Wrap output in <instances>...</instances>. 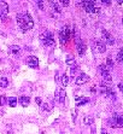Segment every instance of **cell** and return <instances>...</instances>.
<instances>
[{
	"label": "cell",
	"mask_w": 123,
	"mask_h": 134,
	"mask_svg": "<svg viewBox=\"0 0 123 134\" xmlns=\"http://www.w3.org/2000/svg\"><path fill=\"white\" fill-rule=\"evenodd\" d=\"M109 123L111 127L122 128L123 127V115L115 112V114L112 115V120H109Z\"/></svg>",
	"instance_id": "6da1fadb"
},
{
	"label": "cell",
	"mask_w": 123,
	"mask_h": 134,
	"mask_svg": "<svg viewBox=\"0 0 123 134\" xmlns=\"http://www.w3.org/2000/svg\"><path fill=\"white\" fill-rule=\"evenodd\" d=\"M80 4L84 7L86 12H88V14H92V12H99V11H100L99 7L94 6V4H96L94 1H83V3H80Z\"/></svg>",
	"instance_id": "7a4b0ae2"
},
{
	"label": "cell",
	"mask_w": 123,
	"mask_h": 134,
	"mask_svg": "<svg viewBox=\"0 0 123 134\" xmlns=\"http://www.w3.org/2000/svg\"><path fill=\"white\" fill-rule=\"evenodd\" d=\"M70 36H71L70 29H69L68 27H64L60 32H59V40H60L62 45H64L65 42H68V40L70 39Z\"/></svg>",
	"instance_id": "3957f363"
},
{
	"label": "cell",
	"mask_w": 123,
	"mask_h": 134,
	"mask_svg": "<svg viewBox=\"0 0 123 134\" xmlns=\"http://www.w3.org/2000/svg\"><path fill=\"white\" fill-rule=\"evenodd\" d=\"M99 70H100V74H102V79L106 81V82H110V81L112 80V77H111V74H110L109 68L106 67L105 64H100V65H99Z\"/></svg>",
	"instance_id": "277c9868"
},
{
	"label": "cell",
	"mask_w": 123,
	"mask_h": 134,
	"mask_svg": "<svg viewBox=\"0 0 123 134\" xmlns=\"http://www.w3.org/2000/svg\"><path fill=\"white\" fill-rule=\"evenodd\" d=\"M7 14H8V5L5 1H0V20L2 22L6 21Z\"/></svg>",
	"instance_id": "5b68a950"
},
{
	"label": "cell",
	"mask_w": 123,
	"mask_h": 134,
	"mask_svg": "<svg viewBox=\"0 0 123 134\" xmlns=\"http://www.w3.org/2000/svg\"><path fill=\"white\" fill-rule=\"evenodd\" d=\"M76 46H77V52H78V54H80V56H83L84 52H86V45L82 42L81 39H80L78 36L76 38Z\"/></svg>",
	"instance_id": "8992f818"
},
{
	"label": "cell",
	"mask_w": 123,
	"mask_h": 134,
	"mask_svg": "<svg viewBox=\"0 0 123 134\" xmlns=\"http://www.w3.org/2000/svg\"><path fill=\"white\" fill-rule=\"evenodd\" d=\"M27 64L30 68L36 69V68L39 67V59H38L35 56H29V57L27 58Z\"/></svg>",
	"instance_id": "52a82bcc"
},
{
	"label": "cell",
	"mask_w": 123,
	"mask_h": 134,
	"mask_svg": "<svg viewBox=\"0 0 123 134\" xmlns=\"http://www.w3.org/2000/svg\"><path fill=\"white\" fill-rule=\"evenodd\" d=\"M23 18H24V22H26V27H27V29H32V28L34 27L33 18H32V16L28 14V12L23 14Z\"/></svg>",
	"instance_id": "ba28073f"
},
{
	"label": "cell",
	"mask_w": 123,
	"mask_h": 134,
	"mask_svg": "<svg viewBox=\"0 0 123 134\" xmlns=\"http://www.w3.org/2000/svg\"><path fill=\"white\" fill-rule=\"evenodd\" d=\"M89 81V76L87 74H80L78 76H77V79H76V85L77 86H81V85H83V83H86V82H88Z\"/></svg>",
	"instance_id": "9c48e42d"
},
{
	"label": "cell",
	"mask_w": 123,
	"mask_h": 134,
	"mask_svg": "<svg viewBox=\"0 0 123 134\" xmlns=\"http://www.w3.org/2000/svg\"><path fill=\"white\" fill-rule=\"evenodd\" d=\"M102 38L105 39V41H106V44H108V45H110V46H112V45L115 44V40H114L112 35H111L110 33H108L106 30H104V29H102Z\"/></svg>",
	"instance_id": "30bf717a"
},
{
	"label": "cell",
	"mask_w": 123,
	"mask_h": 134,
	"mask_svg": "<svg viewBox=\"0 0 123 134\" xmlns=\"http://www.w3.org/2000/svg\"><path fill=\"white\" fill-rule=\"evenodd\" d=\"M17 23L20 24L22 32H26L27 30V27H26V22H24V18H23V15L22 14H18L17 15Z\"/></svg>",
	"instance_id": "8fae6325"
},
{
	"label": "cell",
	"mask_w": 123,
	"mask_h": 134,
	"mask_svg": "<svg viewBox=\"0 0 123 134\" xmlns=\"http://www.w3.org/2000/svg\"><path fill=\"white\" fill-rule=\"evenodd\" d=\"M96 50H98V52H100V53H102V52L106 51V44L102 42V40L96 41Z\"/></svg>",
	"instance_id": "7c38bea8"
},
{
	"label": "cell",
	"mask_w": 123,
	"mask_h": 134,
	"mask_svg": "<svg viewBox=\"0 0 123 134\" xmlns=\"http://www.w3.org/2000/svg\"><path fill=\"white\" fill-rule=\"evenodd\" d=\"M50 5L52 6L53 11L58 12V14H60L62 12V7L59 6V3H57V1H50Z\"/></svg>",
	"instance_id": "4fadbf2b"
},
{
	"label": "cell",
	"mask_w": 123,
	"mask_h": 134,
	"mask_svg": "<svg viewBox=\"0 0 123 134\" xmlns=\"http://www.w3.org/2000/svg\"><path fill=\"white\" fill-rule=\"evenodd\" d=\"M20 103L22 106H28L29 103H30V98H29V97H26V95H22L20 98Z\"/></svg>",
	"instance_id": "5bb4252c"
},
{
	"label": "cell",
	"mask_w": 123,
	"mask_h": 134,
	"mask_svg": "<svg viewBox=\"0 0 123 134\" xmlns=\"http://www.w3.org/2000/svg\"><path fill=\"white\" fill-rule=\"evenodd\" d=\"M88 98H82V97H76V105L77 106H81L83 104H87L88 103Z\"/></svg>",
	"instance_id": "9a60e30c"
},
{
	"label": "cell",
	"mask_w": 123,
	"mask_h": 134,
	"mask_svg": "<svg viewBox=\"0 0 123 134\" xmlns=\"http://www.w3.org/2000/svg\"><path fill=\"white\" fill-rule=\"evenodd\" d=\"M83 124H86V126H90V124H93V117H90L88 115H86L84 117H83Z\"/></svg>",
	"instance_id": "2e32d148"
},
{
	"label": "cell",
	"mask_w": 123,
	"mask_h": 134,
	"mask_svg": "<svg viewBox=\"0 0 123 134\" xmlns=\"http://www.w3.org/2000/svg\"><path fill=\"white\" fill-rule=\"evenodd\" d=\"M57 101H59V103H64L65 101V92L63 91L60 88V91H59V94H58V99Z\"/></svg>",
	"instance_id": "e0dca14e"
},
{
	"label": "cell",
	"mask_w": 123,
	"mask_h": 134,
	"mask_svg": "<svg viewBox=\"0 0 123 134\" xmlns=\"http://www.w3.org/2000/svg\"><path fill=\"white\" fill-rule=\"evenodd\" d=\"M10 51L12 52L14 54H20V46H17V45H12V46L10 47Z\"/></svg>",
	"instance_id": "ac0fdd59"
},
{
	"label": "cell",
	"mask_w": 123,
	"mask_h": 134,
	"mask_svg": "<svg viewBox=\"0 0 123 134\" xmlns=\"http://www.w3.org/2000/svg\"><path fill=\"white\" fill-rule=\"evenodd\" d=\"M66 64H68V65H70V67H74V65H76V62H75V59H74V57L68 56V57H66Z\"/></svg>",
	"instance_id": "d6986e66"
},
{
	"label": "cell",
	"mask_w": 123,
	"mask_h": 134,
	"mask_svg": "<svg viewBox=\"0 0 123 134\" xmlns=\"http://www.w3.org/2000/svg\"><path fill=\"white\" fill-rule=\"evenodd\" d=\"M62 83H63V86L65 87V86H68V83H69V77H68V75L64 74L62 75Z\"/></svg>",
	"instance_id": "ffe728a7"
},
{
	"label": "cell",
	"mask_w": 123,
	"mask_h": 134,
	"mask_svg": "<svg viewBox=\"0 0 123 134\" xmlns=\"http://www.w3.org/2000/svg\"><path fill=\"white\" fill-rule=\"evenodd\" d=\"M7 85H8V81H7L6 77H1V79H0V87L1 88H6Z\"/></svg>",
	"instance_id": "44dd1931"
},
{
	"label": "cell",
	"mask_w": 123,
	"mask_h": 134,
	"mask_svg": "<svg viewBox=\"0 0 123 134\" xmlns=\"http://www.w3.org/2000/svg\"><path fill=\"white\" fill-rule=\"evenodd\" d=\"M8 104H10V106L14 107V106H16V104H17V99H16L14 97H11V98H8Z\"/></svg>",
	"instance_id": "7402d4cb"
},
{
	"label": "cell",
	"mask_w": 123,
	"mask_h": 134,
	"mask_svg": "<svg viewBox=\"0 0 123 134\" xmlns=\"http://www.w3.org/2000/svg\"><path fill=\"white\" fill-rule=\"evenodd\" d=\"M106 67L109 68V69H111V68H114V62H112V59L110 58V57H108V59H106Z\"/></svg>",
	"instance_id": "603a6c76"
},
{
	"label": "cell",
	"mask_w": 123,
	"mask_h": 134,
	"mask_svg": "<svg viewBox=\"0 0 123 134\" xmlns=\"http://www.w3.org/2000/svg\"><path fill=\"white\" fill-rule=\"evenodd\" d=\"M117 58H118V62H120V63H123V48H122V50H120Z\"/></svg>",
	"instance_id": "cb8c5ba5"
},
{
	"label": "cell",
	"mask_w": 123,
	"mask_h": 134,
	"mask_svg": "<svg viewBox=\"0 0 123 134\" xmlns=\"http://www.w3.org/2000/svg\"><path fill=\"white\" fill-rule=\"evenodd\" d=\"M76 117H77V110H71V118L74 122L76 121Z\"/></svg>",
	"instance_id": "d4e9b609"
},
{
	"label": "cell",
	"mask_w": 123,
	"mask_h": 134,
	"mask_svg": "<svg viewBox=\"0 0 123 134\" xmlns=\"http://www.w3.org/2000/svg\"><path fill=\"white\" fill-rule=\"evenodd\" d=\"M36 4H38V6H39V9H40V10H42V11H44V10H45V3H44V1H38V3H36Z\"/></svg>",
	"instance_id": "484cf974"
},
{
	"label": "cell",
	"mask_w": 123,
	"mask_h": 134,
	"mask_svg": "<svg viewBox=\"0 0 123 134\" xmlns=\"http://www.w3.org/2000/svg\"><path fill=\"white\" fill-rule=\"evenodd\" d=\"M5 104H6V97L0 95V105H5Z\"/></svg>",
	"instance_id": "4316f807"
},
{
	"label": "cell",
	"mask_w": 123,
	"mask_h": 134,
	"mask_svg": "<svg viewBox=\"0 0 123 134\" xmlns=\"http://www.w3.org/2000/svg\"><path fill=\"white\" fill-rule=\"evenodd\" d=\"M76 71H77V65H74V67L70 68V73H71V75H75Z\"/></svg>",
	"instance_id": "83f0119b"
},
{
	"label": "cell",
	"mask_w": 123,
	"mask_h": 134,
	"mask_svg": "<svg viewBox=\"0 0 123 134\" xmlns=\"http://www.w3.org/2000/svg\"><path fill=\"white\" fill-rule=\"evenodd\" d=\"M42 107H44L45 110H47V111H50V110L52 109V105H50V104H44V105H42Z\"/></svg>",
	"instance_id": "f1b7e54d"
},
{
	"label": "cell",
	"mask_w": 123,
	"mask_h": 134,
	"mask_svg": "<svg viewBox=\"0 0 123 134\" xmlns=\"http://www.w3.org/2000/svg\"><path fill=\"white\" fill-rule=\"evenodd\" d=\"M60 4H62V6H68L70 3H69L68 0H63V1H60Z\"/></svg>",
	"instance_id": "f546056e"
},
{
	"label": "cell",
	"mask_w": 123,
	"mask_h": 134,
	"mask_svg": "<svg viewBox=\"0 0 123 134\" xmlns=\"http://www.w3.org/2000/svg\"><path fill=\"white\" fill-rule=\"evenodd\" d=\"M118 88L122 91V93H123V82H120V83H118Z\"/></svg>",
	"instance_id": "4dcf8cb0"
},
{
	"label": "cell",
	"mask_w": 123,
	"mask_h": 134,
	"mask_svg": "<svg viewBox=\"0 0 123 134\" xmlns=\"http://www.w3.org/2000/svg\"><path fill=\"white\" fill-rule=\"evenodd\" d=\"M102 134H108V130L105 128H102Z\"/></svg>",
	"instance_id": "1f68e13d"
},
{
	"label": "cell",
	"mask_w": 123,
	"mask_h": 134,
	"mask_svg": "<svg viewBox=\"0 0 123 134\" xmlns=\"http://www.w3.org/2000/svg\"><path fill=\"white\" fill-rule=\"evenodd\" d=\"M58 71H57V73H56V81H59V76H58Z\"/></svg>",
	"instance_id": "d6a6232c"
},
{
	"label": "cell",
	"mask_w": 123,
	"mask_h": 134,
	"mask_svg": "<svg viewBox=\"0 0 123 134\" xmlns=\"http://www.w3.org/2000/svg\"><path fill=\"white\" fill-rule=\"evenodd\" d=\"M36 103H38V104H41V99H40V98H36Z\"/></svg>",
	"instance_id": "836d02e7"
},
{
	"label": "cell",
	"mask_w": 123,
	"mask_h": 134,
	"mask_svg": "<svg viewBox=\"0 0 123 134\" xmlns=\"http://www.w3.org/2000/svg\"><path fill=\"white\" fill-rule=\"evenodd\" d=\"M102 4H105V5H110L111 3H110V1H102Z\"/></svg>",
	"instance_id": "e575fe53"
},
{
	"label": "cell",
	"mask_w": 123,
	"mask_h": 134,
	"mask_svg": "<svg viewBox=\"0 0 123 134\" xmlns=\"http://www.w3.org/2000/svg\"><path fill=\"white\" fill-rule=\"evenodd\" d=\"M90 134H96V129H94V128L92 129V132H90Z\"/></svg>",
	"instance_id": "d590c367"
},
{
	"label": "cell",
	"mask_w": 123,
	"mask_h": 134,
	"mask_svg": "<svg viewBox=\"0 0 123 134\" xmlns=\"http://www.w3.org/2000/svg\"><path fill=\"white\" fill-rule=\"evenodd\" d=\"M60 134H64V133H60Z\"/></svg>",
	"instance_id": "8d00e7d4"
}]
</instances>
